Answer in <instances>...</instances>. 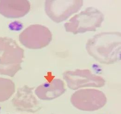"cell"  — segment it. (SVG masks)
I'll use <instances>...</instances> for the list:
<instances>
[{
  "instance_id": "1",
  "label": "cell",
  "mask_w": 121,
  "mask_h": 114,
  "mask_svg": "<svg viewBox=\"0 0 121 114\" xmlns=\"http://www.w3.org/2000/svg\"><path fill=\"white\" fill-rule=\"evenodd\" d=\"M121 33L103 32L88 39L86 49L99 63L113 64L121 60Z\"/></svg>"
},
{
  "instance_id": "2",
  "label": "cell",
  "mask_w": 121,
  "mask_h": 114,
  "mask_svg": "<svg viewBox=\"0 0 121 114\" xmlns=\"http://www.w3.org/2000/svg\"><path fill=\"white\" fill-rule=\"evenodd\" d=\"M24 50L12 38L0 37V74L13 77L21 69Z\"/></svg>"
},
{
  "instance_id": "3",
  "label": "cell",
  "mask_w": 121,
  "mask_h": 114,
  "mask_svg": "<svg viewBox=\"0 0 121 114\" xmlns=\"http://www.w3.org/2000/svg\"><path fill=\"white\" fill-rule=\"evenodd\" d=\"M104 19V15L98 9L88 7L74 15L64 24V26L66 32L74 34L95 31L101 26Z\"/></svg>"
},
{
  "instance_id": "4",
  "label": "cell",
  "mask_w": 121,
  "mask_h": 114,
  "mask_svg": "<svg viewBox=\"0 0 121 114\" xmlns=\"http://www.w3.org/2000/svg\"><path fill=\"white\" fill-rule=\"evenodd\" d=\"M107 101L105 94L97 89H80L75 92L71 97L73 106L85 111L99 110L105 105Z\"/></svg>"
},
{
  "instance_id": "5",
  "label": "cell",
  "mask_w": 121,
  "mask_h": 114,
  "mask_svg": "<svg viewBox=\"0 0 121 114\" xmlns=\"http://www.w3.org/2000/svg\"><path fill=\"white\" fill-rule=\"evenodd\" d=\"M52 38L48 28L44 25L35 24L29 25L19 35L20 43L30 49H40L47 46Z\"/></svg>"
},
{
  "instance_id": "6",
  "label": "cell",
  "mask_w": 121,
  "mask_h": 114,
  "mask_svg": "<svg viewBox=\"0 0 121 114\" xmlns=\"http://www.w3.org/2000/svg\"><path fill=\"white\" fill-rule=\"evenodd\" d=\"M82 0H48L45 4V10L49 17L56 23L62 22L83 6Z\"/></svg>"
},
{
  "instance_id": "7",
  "label": "cell",
  "mask_w": 121,
  "mask_h": 114,
  "mask_svg": "<svg viewBox=\"0 0 121 114\" xmlns=\"http://www.w3.org/2000/svg\"><path fill=\"white\" fill-rule=\"evenodd\" d=\"M64 79L68 87L73 90L84 87H102L105 80L101 76L93 74L88 69L67 71L63 74Z\"/></svg>"
},
{
  "instance_id": "8",
  "label": "cell",
  "mask_w": 121,
  "mask_h": 114,
  "mask_svg": "<svg viewBox=\"0 0 121 114\" xmlns=\"http://www.w3.org/2000/svg\"><path fill=\"white\" fill-rule=\"evenodd\" d=\"M33 88L27 85L18 89L12 103L18 110L31 113L38 111L40 106L33 91Z\"/></svg>"
},
{
  "instance_id": "9",
  "label": "cell",
  "mask_w": 121,
  "mask_h": 114,
  "mask_svg": "<svg viewBox=\"0 0 121 114\" xmlns=\"http://www.w3.org/2000/svg\"><path fill=\"white\" fill-rule=\"evenodd\" d=\"M31 4L26 0H0V14L9 19L22 17L30 11Z\"/></svg>"
},
{
  "instance_id": "10",
  "label": "cell",
  "mask_w": 121,
  "mask_h": 114,
  "mask_svg": "<svg viewBox=\"0 0 121 114\" xmlns=\"http://www.w3.org/2000/svg\"><path fill=\"white\" fill-rule=\"evenodd\" d=\"M65 90L64 82L60 79H54L39 85L35 93L40 100H52L60 97Z\"/></svg>"
},
{
  "instance_id": "11",
  "label": "cell",
  "mask_w": 121,
  "mask_h": 114,
  "mask_svg": "<svg viewBox=\"0 0 121 114\" xmlns=\"http://www.w3.org/2000/svg\"><path fill=\"white\" fill-rule=\"evenodd\" d=\"M15 91L14 83L10 79L0 77V102L10 99Z\"/></svg>"
}]
</instances>
